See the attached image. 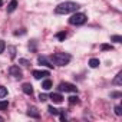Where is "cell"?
<instances>
[{
  "label": "cell",
  "instance_id": "18",
  "mask_svg": "<svg viewBox=\"0 0 122 122\" xmlns=\"http://www.w3.org/2000/svg\"><path fill=\"white\" fill-rule=\"evenodd\" d=\"M6 95H7V89H6L5 86L0 85V98H5Z\"/></svg>",
  "mask_w": 122,
  "mask_h": 122
},
{
  "label": "cell",
  "instance_id": "5",
  "mask_svg": "<svg viewBox=\"0 0 122 122\" xmlns=\"http://www.w3.org/2000/svg\"><path fill=\"white\" fill-rule=\"evenodd\" d=\"M9 73H10L12 76H15L16 79H20V78L23 76L22 69H20L19 66H16V65H13V66H10V68H9Z\"/></svg>",
  "mask_w": 122,
  "mask_h": 122
},
{
  "label": "cell",
  "instance_id": "20",
  "mask_svg": "<svg viewBox=\"0 0 122 122\" xmlns=\"http://www.w3.org/2000/svg\"><path fill=\"white\" fill-rule=\"evenodd\" d=\"M111 40H112V42H116V43H121V42H122V37L116 35V36H111Z\"/></svg>",
  "mask_w": 122,
  "mask_h": 122
},
{
  "label": "cell",
  "instance_id": "29",
  "mask_svg": "<svg viewBox=\"0 0 122 122\" xmlns=\"http://www.w3.org/2000/svg\"><path fill=\"white\" fill-rule=\"evenodd\" d=\"M2 121H3V118H2V116H0V122H2Z\"/></svg>",
  "mask_w": 122,
  "mask_h": 122
},
{
  "label": "cell",
  "instance_id": "4",
  "mask_svg": "<svg viewBox=\"0 0 122 122\" xmlns=\"http://www.w3.org/2000/svg\"><path fill=\"white\" fill-rule=\"evenodd\" d=\"M57 89H59L60 92H72V93L78 92V88H76L73 83H69V82H62V83H59Z\"/></svg>",
  "mask_w": 122,
  "mask_h": 122
},
{
  "label": "cell",
  "instance_id": "12",
  "mask_svg": "<svg viewBox=\"0 0 122 122\" xmlns=\"http://www.w3.org/2000/svg\"><path fill=\"white\" fill-rule=\"evenodd\" d=\"M99 65H101V60L96 59V57H92V59L89 60V66H91V68H98Z\"/></svg>",
  "mask_w": 122,
  "mask_h": 122
},
{
  "label": "cell",
  "instance_id": "11",
  "mask_svg": "<svg viewBox=\"0 0 122 122\" xmlns=\"http://www.w3.org/2000/svg\"><path fill=\"white\" fill-rule=\"evenodd\" d=\"M52 85H53V83H52V81L45 78V81H43V83H42V88H43L45 91H49V89L52 88Z\"/></svg>",
  "mask_w": 122,
  "mask_h": 122
},
{
  "label": "cell",
  "instance_id": "28",
  "mask_svg": "<svg viewBox=\"0 0 122 122\" xmlns=\"http://www.w3.org/2000/svg\"><path fill=\"white\" fill-rule=\"evenodd\" d=\"M2 5H3V2H2V0H0V6H2Z\"/></svg>",
  "mask_w": 122,
  "mask_h": 122
},
{
  "label": "cell",
  "instance_id": "7",
  "mask_svg": "<svg viewBox=\"0 0 122 122\" xmlns=\"http://www.w3.org/2000/svg\"><path fill=\"white\" fill-rule=\"evenodd\" d=\"M22 91H23L26 95H29V96L33 95V86H32L30 83H23V85H22Z\"/></svg>",
  "mask_w": 122,
  "mask_h": 122
},
{
  "label": "cell",
  "instance_id": "21",
  "mask_svg": "<svg viewBox=\"0 0 122 122\" xmlns=\"http://www.w3.org/2000/svg\"><path fill=\"white\" fill-rule=\"evenodd\" d=\"M47 98H49V96H47V95H45V93H40V95H39V101H40V102L47 101Z\"/></svg>",
  "mask_w": 122,
  "mask_h": 122
},
{
  "label": "cell",
  "instance_id": "8",
  "mask_svg": "<svg viewBox=\"0 0 122 122\" xmlns=\"http://www.w3.org/2000/svg\"><path fill=\"white\" fill-rule=\"evenodd\" d=\"M27 115L29 116H32V118H39V112H37V108H35V106H29V109H27Z\"/></svg>",
  "mask_w": 122,
  "mask_h": 122
},
{
  "label": "cell",
  "instance_id": "15",
  "mask_svg": "<svg viewBox=\"0 0 122 122\" xmlns=\"http://www.w3.org/2000/svg\"><path fill=\"white\" fill-rule=\"evenodd\" d=\"M9 108V102L7 101H0V111H6Z\"/></svg>",
  "mask_w": 122,
  "mask_h": 122
},
{
  "label": "cell",
  "instance_id": "14",
  "mask_svg": "<svg viewBox=\"0 0 122 122\" xmlns=\"http://www.w3.org/2000/svg\"><path fill=\"white\" fill-rule=\"evenodd\" d=\"M37 60H39V63H42V65H46V66H49V68H53V65H52V63H49L47 60H46V57H43V56H39V57H37Z\"/></svg>",
  "mask_w": 122,
  "mask_h": 122
},
{
  "label": "cell",
  "instance_id": "13",
  "mask_svg": "<svg viewBox=\"0 0 122 122\" xmlns=\"http://www.w3.org/2000/svg\"><path fill=\"white\" fill-rule=\"evenodd\" d=\"M121 78H122V72H118V75L115 76V79H113V85H116V86H121L122 85V81H121Z\"/></svg>",
  "mask_w": 122,
  "mask_h": 122
},
{
  "label": "cell",
  "instance_id": "25",
  "mask_svg": "<svg viewBox=\"0 0 122 122\" xmlns=\"http://www.w3.org/2000/svg\"><path fill=\"white\" fill-rule=\"evenodd\" d=\"M19 62H20L22 65H25V66H27V65H30V63H29V60H26V59H19Z\"/></svg>",
  "mask_w": 122,
  "mask_h": 122
},
{
  "label": "cell",
  "instance_id": "9",
  "mask_svg": "<svg viewBox=\"0 0 122 122\" xmlns=\"http://www.w3.org/2000/svg\"><path fill=\"white\" fill-rule=\"evenodd\" d=\"M49 98H50V99H52V101H53L55 103H60V102L63 101V96L60 95V93H52V95H50Z\"/></svg>",
  "mask_w": 122,
  "mask_h": 122
},
{
  "label": "cell",
  "instance_id": "1",
  "mask_svg": "<svg viewBox=\"0 0 122 122\" xmlns=\"http://www.w3.org/2000/svg\"><path fill=\"white\" fill-rule=\"evenodd\" d=\"M79 9V5L75 2H63L56 6L55 13L56 15H69V13H75Z\"/></svg>",
  "mask_w": 122,
  "mask_h": 122
},
{
  "label": "cell",
  "instance_id": "6",
  "mask_svg": "<svg viewBox=\"0 0 122 122\" xmlns=\"http://www.w3.org/2000/svg\"><path fill=\"white\" fill-rule=\"evenodd\" d=\"M32 75H33L35 79H45V78L49 76V72L47 71H33Z\"/></svg>",
  "mask_w": 122,
  "mask_h": 122
},
{
  "label": "cell",
  "instance_id": "16",
  "mask_svg": "<svg viewBox=\"0 0 122 122\" xmlns=\"http://www.w3.org/2000/svg\"><path fill=\"white\" fill-rule=\"evenodd\" d=\"M66 32H59L57 35H56V37H57V40H65L66 39Z\"/></svg>",
  "mask_w": 122,
  "mask_h": 122
},
{
  "label": "cell",
  "instance_id": "19",
  "mask_svg": "<svg viewBox=\"0 0 122 122\" xmlns=\"http://www.w3.org/2000/svg\"><path fill=\"white\" fill-rule=\"evenodd\" d=\"M69 103H71V105L79 103V98H78V96H71V98H69Z\"/></svg>",
  "mask_w": 122,
  "mask_h": 122
},
{
  "label": "cell",
  "instance_id": "24",
  "mask_svg": "<svg viewBox=\"0 0 122 122\" xmlns=\"http://www.w3.org/2000/svg\"><path fill=\"white\" fill-rule=\"evenodd\" d=\"M115 113H116L118 116H121V115H122V111H121V106H119V105H116V106H115Z\"/></svg>",
  "mask_w": 122,
  "mask_h": 122
},
{
  "label": "cell",
  "instance_id": "23",
  "mask_svg": "<svg viewBox=\"0 0 122 122\" xmlns=\"http://www.w3.org/2000/svg\"><path fill=\"white\" fill-rule=\"evenodd\" d=\"M101 49H102V50H112L113 47H112L111 45H102V46H101Z\"/></svg>",
  "mask_w": 122,
  "mask_h": 122
},
{
  "label": "cell",
  "instance_id": "2",
  "mask_svg": "<svg viewBox=\"0 0 122 122\" xmlns=\"http://www.w3.org/2000/svg\"><path fill=\"white\" fill-rule=\"evenodd\" d=\"M52 62L55 63V65H57V66H66L69 62H71V55L69 53H55V55H52Z\"/></svg>",
  "mask_w": 122,
  "mask_h": 122
},
{
  "label": "cell",
  "instance_id": "10",
  "mask_svg": "<svg viewBox=\"0 0 122 122\" xmlns=\"http://www.w3.org/2000/svg\"><path fill=\"white\" fill-rule=\"evenodd\" d=\"M16 7H17V0H12L7 6V13H13L16 10Z\"/></svg>",
  "mask_w": 122,
  "mask_h": 122
},
{
  "label": "cell",
  "instance_id": "22",
  "mask_svg": "<svg viewBox=\"0 0 122 122\" xmlns=\"http://www.w3.org/2000/svg\"><path fill=\"white\" fill-rule=\"evenodd\" d=\"M5 49H6V43H5L3 40H0V53H3Z\"/></svg>",
  "mask_w": 122,
  "mask_h": 122
},
{
  "label": "cell",
  "instance_id": "27",
  "mask_svg": "<svg viewBox=\"0 0 122 122\" xmlns=\"http://www.w3.org/2000/svg\"><path fill=\"white\" fill-rule=\"evenodd\" d=\"M112 96H113V98H119V96H121V93H118V92H113V93H112Z\"/></svg>",
  "mask_w": 122,
  "mask_h": 122
},
{
  "label": "cell",
  "instance_id": "3",
  "mask_svg": "<svg viewBox=\"0 0 122 122\" xmlns=\"http://www.w3.org/2000/svg\"><path fill=\"white\" fill-rule=\"evenodd\" d=\"M86 20H88V17H86L85 13H75V15L71 16L69 23L73 25V26H81V25H83Z\"/></svg>",
  "mask_w": 122,
  "mask_h": 122
},
{
  "label": "cell",
  "instance_id": "17",
  "mask_svg": "<svg viewBox=\"0 0 122 122\" xmlns=\"http://www.w3.org/2000/svg\"><path fill=\"white\" fill-rule=\"evenodd\" d=\"M47 111H49V113L50 115H59L60 112H59V109H56V108H53V106H49L47 108Z\"/></svg>",
  "mask_w": 122,
  "mask_h": 122
},
{
  "label": "cell",
  "instance_id": "26",
  "mask_svg": "<svg viewBox=\"0 0 122 122\" xmlns=\"http://www.w3.org/2000/svg\"><path fill=\"white\" fill-rule=\"evenodd\" d=\"M10 50H12V53H10V56H12V59L15 57V47H10Z\"/></svg>",
  "mask_w": 122,
  "mask_h": 122
}]
</instances>
